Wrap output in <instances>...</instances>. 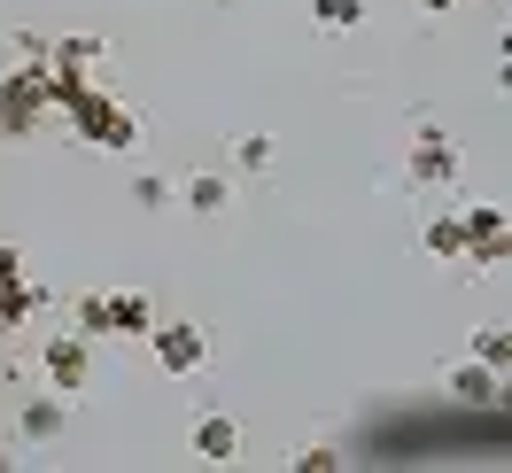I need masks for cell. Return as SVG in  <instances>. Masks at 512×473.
<instances>
[{"label":"cell","instance_id":"cell-1","mask_svg":"<svg viewBox=\"0 0 512 473\" xmlns=\"http://www.w3.org/2000/svg\"><path fill=\"white\" fill-rule=\"evenodd\" d=\"M63 117H70V140H78V148H101V156H132V148H140V117H132L101 78L63 101Z\"/></svg>","mask_w":512,"mask_h":473},{"label":"cell","instance_id":"cell-2","mask_svg":"<svg viewBox=\"0 0 512 473\" xmlns=\"http://www.w3.org/2000/svg\"><path fill=\"white\" fill-rule=\"evenodd\" d=\"M78 334L86 342H140L148 326H156V303L140 295V287H117V295H78Z\"/></svg>","mask_w":512,"mask_h":473},{"label":"cell","instance_id":"cell-3","mask_svg":"<svg viewBox=\"0 0 512 473\" xmlns=\"http://www.w3.org/2000/svg\"><path fill=\"white\" fill-rule=\"evenodd\" d=\"M55 117V94H47V63H16L0 78V140H39V125Z\"/></svg>","mask_w":512,"mask_h":473},{"label":"cell","instance_id":"cell-4","mask_svg":"<svg viewBox=\"0 0 512 473\" xmlns=\"http://www.w3.org/2000/svg\"><path fill=\"white\" fill-rule=\"evenodd\" d=\"M140 342H148V357H156L171 380H187V373H202V365H210V334H202L194 318H156Z\"/></svg>","mask_w":512,"mask_h":473},{"label":"cell","instance_id":"cell-5","mask_svg":"<svg viewBox=\"0 0 512 473\" xmlns=\"http://www.w3.org/2000/svg\"><path fill=\"white\" fill-rule=\"evenodd\" d=\"M39 380H47L63 404L86 396V380H94V342H86L78 326H70V334H47V342H39Z\"/></svg>","mask_w":512,"mask_h":473},{"label":"cell","instance_id":"cell-6","mask_svg":"<svg viewBox=\"0 0 512 473\" xmlns=\"http://www.w3.org/2000/svg\"><path fill=\"white\" fill-rule=\"evenodd\" d=\"M39 311H47V287L32 280L24 249H0V334H24Z\"/></svg>","mask_w":512,"mask_h":473},{"label":"cell","instance_id":"cell-7","mask_svg":"<svg viewBox=\"0 0 512 473\" xmlns=\"http://www.w3.org/2000/svg\"><path fill=\"white\" fill-rule=\"evenodd\" d=\"M458 140H450L443 125H419L412 132V187H458Z\"/></svg>","mask_w":512,"mask_h":473},{"label":"cell","instance_id":"cell-8","mask_svg":"<svg viewBox=\"0 0 512 473\" xmlns=\"http://www.w3.org/2000/svg\"><path fill=\"white\" fill-rule=\"evenodd\" d=\"M458 241H466V256H474L481 272H497V264H505V210H497V202H474V210H458Z\"/></svg>","mask_w":512,"mask_h":473},{"label":"cell","instance_id":"cell-9","mask_svg":"<svg viewBox=\"0 0 512 473\" xmlns=\"http://www.w3.org/2000/svg\"><path fill=\"white\" fill-rule=\"evenodd\" d=\"M194 458H202V466H233V458H241V427H233L225 411H202V419H194Z\"/></svg>","mask_w":512,"mask_h":473},{"label":"cell","instance_id":"cell-10","mask_svg":"<svg viewBox=\"0 0 512 473\" xmlns=\"http://www.w3.org/2000/svg\"><path fill=\"white\" fill-rule=\"evenodd\" d=\"M497 380H505V373H489L481 357H466V365H450V373H443V388H450V404H497V396H505Z\"/></svg>","mask_w":512,"mask_h":473},{"label":"cell","instance_id":"cell-11","mask_svg":"<svg viewBox=\"0 0 512 473\" xmlns=\"http://www.w3.org/2000/svg\"><path fill=\"white\" fill-rule=\"evenodd\" d=\"M70 427V411H63V396L47 388V396H24V411H16V435L24 442H55Z\"/></svg>","mask_w":512,"mask_h":473},{"label":"cell","instance_id":"cell-12","mask_svg":"<svg viewBox=\"0 0 512 473\" xmlns=\"http://www.w3.org/2000/svg\"><path fill=\"white\" fill-rule=\"evenodd\" d=\"M179 202H187L194 218H218L225 202H233V179H225V171H194L187 187H179Z\"/></svg>","mask_w":512,"mask_h":473},{"label":"cell","instance_id":"cell-13","mask_svg":"<svg viewBox=\"0 0 512 473\" xmlns=\"http://www.w3.org/2000/svg\"><path fill=\"white\" fill-rule=\"evenodd\" d=\"M419 249H427V256H443V264H466V241H458V210H443V218H427V225H419Z\"/></svg>","mask_w":512,"mask_h":473},{"label":"cell","instance_id":"cell-14","mask_svg":"<svg viewBox=\"0 0 512 473\" xmlns=\"http://www.w3.org/2000/svg\"><path fill=\"white\" fill-rule=\"evenodd\" d=\"M474 357L489 365V373H505V365H512V334H505V318H489V326L474 334Z\"/></svg>","mask_w":512,"mask_h":473},{"label":"cell","instance_id":"cell-15","mask_svg":"<svg viewBox=\"0 0 512 473\" xmlns=\"http://www.w3.org/2000/svg\"><path fill=\"white\" fill-rule=\"evenodd\" d=\"M311 16H319V32H357L365 24V0H311Z\"/></svg>","mask_w":512,"mask_h":473},{"label":"cell","instance_id":"cell-16","mask_svg":"<svg viewBox=\"0 0 512 473\" xmlns=\"http://www.w3.org/2000/svg\"><path fill=\"white\" fill-rule=\"evenodd\" d=\"M233 163H241V171H272V140H264V132H249V140H233Z\"/></svg>","mask_w":512,"mask_h":473},{"label":"cell","instance_id":"cell-17","mask_svg":"<svg viewBox=\"0 0 512 473\" xmlns=\"http://www.w3.org/2000/svg\"><path fill=\"white\" fill-rule=\"evenodd\" d=\"M132 202H140V210H163V202H171V187H163L156 171H140V179H132Z\"/></svg>","mask_w":512,"mask_h":473},{"label":"cell","instance_id":"cell-18","mask_svg":"<svg viewBox=\"0 0 512 473\" xmlns=\"http://www.w3.org/2000/svg\"><path fill=\"white\" fill-rule=\"evenodd\" d=\"M334 466H342V450H326V442L319 450H295V473H334Z\"/></svg>","mask_w":512,"mask_h":473},{"label":"cell","instance_id":"cell-19","mask_svg":"<svg viewBox=\"0 0 512 473\" xmlns=\"http://www.w3.org/2000/svg\"><path fill=\"white\" fill-rule=\"evenodd\" d=\"M16 63H47V39H39V32H16Z\"/></svg>","mask_w":512,"mask_h":473},{"label":"cell","instance_id":"cell-20","mask_svg":"<svg viewBox=\"0 0 512 473\" xmlns=\"http://www.w3.org/2000/svg\"><path fill=\"white\" fill-rule=\"evenodd\" d=\"M419 8H427V16H450V8H458V0H419Z\"/></svg>","mask_w":512,"mask_h":473}]
</instances>
